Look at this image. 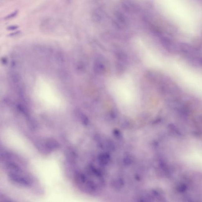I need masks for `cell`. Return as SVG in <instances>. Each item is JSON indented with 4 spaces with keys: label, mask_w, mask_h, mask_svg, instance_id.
<instances>
[{
    "label": "cell",
    "mask_w": 202,
    "mask_h": 202,
    "mask_svg": "<svg viewBox=\"0 0 202 202\" xmlns=\"http://www.w3.org/2000/svg\"><path fill=\"white\" fill-rule=\"evenodd\" d=\"M8 178L12 182L21 186L28 187L31 186L30 181L26 177L22 176L20 174L10 172Z\"/></svg>",
    "instance_id": "cell-1"
},
{
    "label": "cell",
    "mask_w": 202,
    "mask_h": 202,
    "mask_svg": "<svg viewBox=\"0 0 202 202\" xmlns=\"http://www.w3.org/2000/svg\"><path fill=\"white\" fill-rule=\"evenodd\" d=\"M91 16L94 22L100 24L104 22L107 16L102 8L98 7L93 10Z\"/></svg>",
    "instance_id": "cell-2"
},
{
    "label": "cell",
    "mask_w": 202,
    "mask_h": 202,
    "mask_svg": "<svg viewBox=\"0 0 202 202\" xmlns=\"http://www.w3.org/2000/svg\"><path fill=\"white\" fill-rule=\"evenodd\" d=\"M55 21L52 18H48L45 19L41 23V27L45 30H51L55 27Z\"/></svg>",
    "instance_id": "cell-3"
},
{
    "label": "cell",
    "mask_w": 202,
    "mask_h": 202,
    "mask_svg": "<svg viewBox=\"0 0 202 202\" xmlns=\"http://www.w3.org/2000/svg\"><path fill=\"white\" fill-rule=\"evenodd\" d=\"M7 167L8 170L11 171L10 172L20 174L22 172L21 168L14 162H8L7 164Z\"/></svg>",
    "instance_id": "cell-4"
},
{
    "label": "cell",
    "mask_w": 202,
    "mask_h": 202,
    "mask_svg": "<svg viewBox=\"0 0 202 202\" xmlns=\"http://www.w3.org/2000/svg\"><path fill=\"white\" fill-rule=\"evenodd\" d=\"M17 14H18V11H14V12L12 13L11 14L7 16V17H6V18L7 19H10L14 18V17L17 15Z\"/></svg>",
    "instance_id": "cell-5"
},
{
    "label": "cell",
    "mask_w": 202,
    "mask_h": 202,
    "mask_svg": "<svg viewBox=\"0 0 202 202\" xmlns=\"http://www.w3.org/2000/svg\"><path fill=\"white\" fill-rule=\"evenodd\" d=\"M18 28V26L16 25H12V26H8L7 29L10 31H14L17 29Z\"/></svg>",
    "instance_id": "cell-6"
},
{
    "label": "cell",
    "mask_w": 202,
    "mask_h": 202,
    "mask_svg": "<svg viewBox=\"0 0 202 202\" xmlns=\"http://www.w3.org/2000/svg\"><path fill=\"white\" fill-rule=\"evenodd\" d=\"M1 63L4 65L7 64V63L8 62V59L5 57H2V58H1Z\"/></svg>",
    "instance_id": "cell-7"
},
{
    "label": "cell",
    "mask_w": 202,
    "mask_h": 202,
    "mask_svg": "<svg viewBox=\"0 0 202 202\" xmlns=\"http://www.w3.org/2000/svg\"><path fill=\"white\" fill-rule=\"evenodd\" d=\"M20 31H17L15 32H13V33L11 34H10V36H16V35L20 34Z\"/></svg>",
    "instance_id": "cell-8"
}]
</instances>
